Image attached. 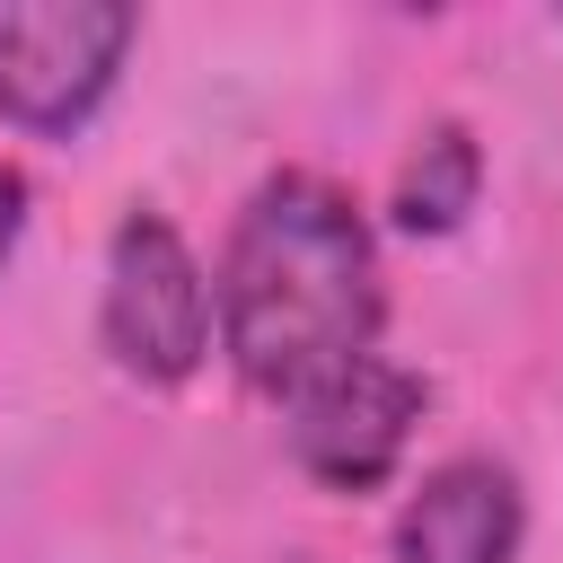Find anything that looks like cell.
I'll return each instance as SVG.
<instances>
[{"label": "cell", "instance_id": "6", "mask_svg": "<svg viewBox=\"0 0 563 563\" xmlns=\"http://www.w3.org/2000/svg\"><path fill=\"white\" fill-rule=\"evenodd\" d=\"M475 185H484V150L466 123H431L413 141V158L396 167V220L413 238H449L466 211H475Z\"/></svg>", "mask_w": 563, "mask_h": 563}, {"label": "cell", "instance_id": "7", "mask_svg": "<svg viewBox=\"0 0 563 563\" xmlns=\"http://www.w3.org/2000/svg\"><path fill=\"white\" fill-rule=\"evenodd\" d=\"M18 229H26V176H18V167H0V264H9Z\"/></svg>", "mask_w": 563, "mask_h": 563}, {"label": "cell", "instance_id": "1", "mask_svg": "<svg viewBox=\"0 0 563 563\" xmlns=\"http://www.w3.org/2000/svg\"><path fill=\"white\" fill-rule=\"evenodd\" d=\"M378 238L361 202L308 167H282L246 194L220 246V343L246 387L299 396L325 369L378 343Z\"/></svg>", "mask_w": 563, "mask_h": 563}, {"label": "cell", "instance_id": "2", "mask_svg": "<svg viewBox=\"0 0 563 563\" xmlns=\"http://www.w3.org/2000/svg\"><path fill=\"white\" fill-rule=\"evenodd\" d=\"M141 18L123 0H0V123L18 132H79Z\"/></svg>", "mask_w": 563, "mask_h": 563}, {"label": "cell", "instance_id": "3", "mask_svg": "<svg viewBox=\"0 0 563 563\" xmlns=\"http://www.w3.org/2000/svg\"><path fill=\"white\" fill-rule=\"evenodd\" d=\"M106 352L141 378V387H176L202 369L211 352V290L194 246L176 238V220L132 211L106 246Z\"/></svg>", "mask_w": 563, "mask_h": 563}, {"label": "cell", "instance_id": "4", "mask_svg": "<svg viewBox=\"0 0 563 563\" xmlns=\"http://www.w3.org/2000/svg\"><path fill=\"white\" fill-rule=\"evenodd\" d=\"M413 422H422V378L396 369L387 352H361L290 396V457L334 493H369L396 475Z\"/></svg>", "mask_w": 563, "mask_h": 563}, {"label": "cell", "instance_id": "5", "mask_svg": "<svg viewBox=\"0 0 563 563\" xmlns=\"http://www.w3.org/2000/svg\"><path fill=\"white\" fill-rule=\"evenodd\" d=\"M519 537H528V501L493 457L431 466L396 510V563H510Z\"/></svg>", "mask_w": 563, "mask_h": 563}]
</instances>
